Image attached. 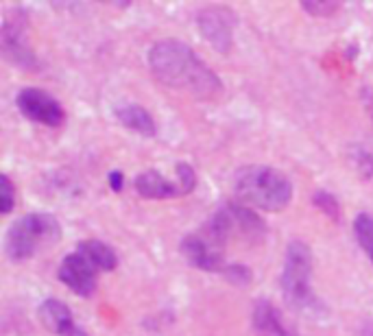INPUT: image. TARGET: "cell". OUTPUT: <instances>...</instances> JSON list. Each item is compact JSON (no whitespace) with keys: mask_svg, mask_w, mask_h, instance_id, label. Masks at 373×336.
I'll return each instance as SVG.
<instances>
[{"mask_svg":"<svg viewBox=\"0 0 373 336\" xmlns=\"http://www.w3.org/2000/svg\"><path fill=\"white\" fill-rule=\"evenodd\" d=\"M149 68L159 83L186 92L194 99H214L223 90L221 79L182 40H159L149 51Z\"/></svg>","mask_w":373,"mask_h":336,"instance_id":"obj_1","label":"cell"},{"mask_svg":"<svg viewBox=\"0 0 373 336\" xmlns=\"http://www.w3.org/2000/svg\"><path fill=\"white\" fill-rule=\"evenodd\" d=\"M234 192L240 201L257 207V210L282 212L293 201V182L278 168L249 164L236 170Z\"/></svg>","mask_w":373,"mask_h":336,"instance_id":"obj_2","label":"cell"},{"mask_svg":"<svg viewBox=\"0 0 373 336\" xmlns=\"http://www.w3.org/2000/svg\"><path fill=\"white\" fill-rule=\"evenodd\" d=\"M61 238V223L55 214L31 212L18 218L9 227L5 251L13 262H24L40 253L44 247L55 245Z\"/></svg>","mask_w":373,"mask_h":336,"instance_id":"obj_3","label":"cell"},{"mask_svg":"<svg viewBox=\"0 0 373 336\" xmlns=\"http://www.w3.org/2000/svg\"><path fill=\"white\" fill-rule=\"evenodd\" d=\"M201 232L225 249L232 238H242L247 243H260L267 236V223L257 216L247 205L240 203H225L223 207L209 216V221L201 227Z\"/></svg>","mask_w":373,"mask_h":336,"instance_id":"obj_4","label":"cell"},{"mask_svg":"<svg viewBox=\"0 0 373 336\" xmlns=\"http://www.w3.org/2000/svg\"><path fill=\"white\" fill-rule=\"evenodd\" d=\"M312 249L303 240H290L286 247V258H284V269L280 275V286L284 299L295 308H308L315 303L312 295Z\"/></svg>","mask_w":373,"mask_h":336,"instance_id":"obj_5","label":"cell"},{"mask_svg":"<svg viewBox=\"0 0 373 336\" xmlns=\"http://www.w3.org/2000/svg\"><path fill=\"white\" fill-rule=\"evenodd\" d=\"M236 24V13L227 7H205L197 13V29L201 38L221 55L232 51Z\"/></svg>","mask_w":373,"mask_h":336,"instance_id":"obj_6","label":"cell"},{"mask_svg":"<svg viewBox=\"0 0 373 336\" xmlns=\"http://www.w3.org/2000/svg\"><path fill=\"white\" fill-rule=\"evenodd\" d=\"M15 105H18V109L29 120L40 122L44 127H51V129L66 122V109H63V105L46 90L24 88L18 92V96H15Z\"/></svg>","mask_w":373,"mask_h":336,"instance_id":"obj_7","label":"cell"},{"mask_svg":"<svg viewBox=\"0 0 373 336\" xmlns=\"http://www.w3.org/2000/svg\"><path fill=\"white\" fill-rule=\"evenodd\" d=\"M99 275H101V269L79 249L66 255L59 264V280L66 284L74 295L84 299L96 293V288H99Z\"/></svg>","mask_w":373,"mask_h":336,"instance_id":"obj_8","label":"cell"},{"mask_svg":"<svg viewBox=\"0 0 373 336\" xmlns=\"http://www.w3.org/2000/svg\"><path fill=\"white\" fill-rule=\"evenodd\" d=\"M0 48L3 55L20 68L35 66V55L26 42V15L24 11H11L0 31Z\"/></svg>","mask_w":373,"mask_h":336,"instance_id":"obj_9","label":"cell"},{"mask_svg":"<svg viewBox=\"0 0 373 336\" xmlns=\"http://www.w3.org/2000/svg\"><path fill=\"white\" fill-rule=\"evenodd\" d=\"M182 255L190 266L205 271V273H225L227 266H230L225 262L223 247L212 243L201 230L188 234L182 240Z\"/></svg>","mask_w":373,"mask_h":336,"instance_id":"obj_10","label":"cell"},{"mask_svg":"<svg viewBox=\"0 0 373 336\" xmlns=\"http://www.w3.org/2000/svg\"><path fill=\"white\" fill-rule=\"evenodd\" d=\"M38 317L42 326L57 336H90L86 330H81L74 323L72 310L61 299H44L38 308Z\"/></svg>","mask_w":373,"mask_h":336,"instance_id":"obj_11","label":"cell"},{"mask_svg":"<svg viewBox=\"0 0 373 336\" xmlns=\"http://www.w3.org/2000/svg\"><path fill=\"white\" fill-rule=\"evenodd\" d=\"M251 323L255 336H297V332L284 321L282 312L269 299L255 301L251 312Z\"/></svg>","mask_w":373,"mask_h":336,"instance_id":"obj_12","label":"cell"},{"mask_svg":"<svg viewBox=\"0 0 373 336\" xmlns=\"http://www.w3.org/2000/svg\"><path fill=\"white\" fill-rule=\"evenodd\" d=\"M136 192L142 197V199H149V201H155V199H173L177 195H182V190L177 188L173 182H168L164 175L157 173V170H144L140 173L136 182Z\"/></svg>","mask_w":373,"mask_h":336,"instance_id":"obj_13","label":"cell"},{"mask_svg":"<svg viewBox=\"0 0 373 336\" xmlns=\"http://www.w3.org/2000/svg\"><path fill=\"white\" fill-rule=\"evenodd\" d=\"M113 114H116L118 122L122 127H127L129 131L140 134L144 138H153L157 134V125H155L153 116L142 105L127 103V105L116 107V111H113Z\"/></svg>","mask_w":373,"mask_h":336,"instance_id":"obj_14","label":"cell"},{"mask_svg":"<svg viewBox=\"0 0 373 336\" xmlns=\"http://www.w3.org/2000/svg\"><path fill=\"white\" fill-rule=\"evenodd\" d=\"M79 251H84L88 258L101 269V273H109V271H113L118 266V255L116 251H113L107 243H101V240H81V243L77 245Z\"/></svg>","mask_w":373,"mask_h":336,"instance_id":"obj_15","label":"cell"},{"mask_svg":"<svg viewBox=\"0 0 373 336\" xmlns=\"http://www.w3.org/2000/svg\"><path fill=\"white\" fill-rule=\"evenodd\" d=\"M354 234L363 251L369 255V260L373 262V214L360 212L354 221Z\"/></svg>","mask_w":373,"mask_h":336,"instance_id":"obj_16","label":"cell"},{"mask_svg":"<svg viewBox=\"0 0 373 336\" xmlns=\"http://www.w3.org/2000/svg\"><path fill=\"white\" fill-rule=\"evenodd\" d=\"M312 203H315L317 210H321L328 218L340 221V203H338V199L332 195V192H328V190L312 192Z\"/></svg>","mask_w":373,"mask_h":336,"instance_id":"obj_17","label":"cell"},{"mask_svg":"<svg viewBox=\"0 0 373 336\" xmlns=\"http://www.w3.org/2000/svg\"><path fill=\"white\" fill-rule=\"evenodd\" d=\"M13 207H15V186L7 175H3L0 177V210H3V214H11Z\"/></svg>","mask_w":373,"mask_h":336,"instance_id":"obj_18","label":"cell"},{"mask_svg":"<svg viewBox=\"0 0 373 336\" xmlns=\"http://www.w3.org/2000/svg\"><path fill=\"white\" fill-rule=\"evenodd\" d=\"M301 9L315 15V18H328V15H332L340 9V3H330V0H317V3H310V0H303Z\"/></svg>","mask_w":373,"mask_h":336,"instance_id":"obj_19","label":"cell"},{"mask_svg":"<svg viewBox=\"0 0 373 336\" xmlns=\"http://www.w3.org/2000/svg\"><path fill=\"white\" fill-rule=\"evenodd\" d=\"M177 177H180V190L182 195H190V192L197 188V173L186 162L177 164Z\"/></svg>","mask_w":373,"mask_h":336,"instance_id":"obj_20","label":"cell"},{"mask_svg":"<svg viewBox=\"0 0 373 336\" xmlns=\"http://www.w3.org/2000/svg\"><path fill=\"white\" fill-rule=\"evenodd\" d=\"M223 275L236 286H247L253 280V273L249 271V266H245V264H230Z\"/></svg>","mask_w":373,"mask_h":336,"instance_id":"obj_21","label":"cell"},{"mask_svg":"<svg viewBox=\"0 0 373 336\" xmlns=\"http://www.w3.org/2000/svg\"><path fill=\"white\" fill-rule=\"evenodd\" d=\"M109 186H111L113 192H120L122 186H125V175L120 170H111L109 173Z\"/></svg>","mask_w":373,"mask_h":336,"instance_id":"obj_22","label":"cell"},{"mask_svg":"<svg viewBox=\"0 0 373 336\" xmlns=\"http://www.w3.org/2000/svg\"><path fill=\"white\" fill-rule=\"evenodd\" d=\"M360 336H373V319H369V321H365L363 326H360V332H358Z\"/></svg>","mask_w":373,"mask_h":336,"instance_id":"obj_23","label":"cell"}]
</instances>
